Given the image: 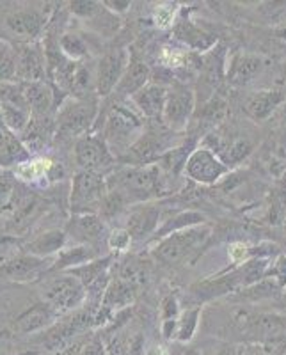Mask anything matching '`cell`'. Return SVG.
Listing matches in <instances>:
<instances>
[{"mask_svg": "<svg viewBox=\"0 0 286 355\" xmlns=\"http://www.w3.org/2000/svg\"><path fill=\"white\" fill-rule=\"evenodd\" d=\"M81 355H107V352H105L101 341H98V339H93V341H91V343H89L87 347H85L84 350L81 352Z\"/></svg>", "mask_w": 286, "mask_h": 355, "instance_id": "obj_45", "label": "cell"}, {"mask_svg": "<svg viewBox=\"0 0 286 355\" xmlns=\"http://www.w3.org/2000/svg\"><path fill=\"white\" fill-rule=\"evenodd\" d=\"M94 259V250L89 245H78L72 247V249L62 250L61 256L57 258L53 270H72L77 266L85 265V263L93 261Z\"/></svg>", "mask_w": 286, "mask_h": 355, "instance_id": "obj_26", "label": "cell"}, {"mask_svg": "<svg viewBox=\"0 0 286 355\" xmlns=\"http://www.w3.org/2000/svg\"><path fill=\"white\" fill-rule=\"evenodd\" d=\"M107 192H109V187L101 174L81 171L73 178L72 210L77 215L91 214V210L100 208Z\"/></svg>", "mask_w": 286, "mask_h": 355, "instance_id": "obj_6", "label": "cell"}, {"mask_svg": "<svg viewBox=\"0 0 286 355\" xmlns=\"http://www.w3.org/2000/svg\"><path fill=\"white\" fill-rule=\"evenodd\" d=\"M107 243H109L110 249L114 250H125L128 249L130 243H132V236L130 233L125 230H114L112 233L109 234V239H107Z\"/></svg>", "mask_w": 286, "mask_h": 355, "instance_id": "obj_39", "label": "cell"}, {"mask_svg": "<svg viewBox=\"0 0 286 355\" xmlns=\"http://www.w3.org/2000/svg\"><path fill=\"white\" fill-rule=\"evenodd\" d=\"M96 89V77L87 66L77 64V69L73 73L72 85H69V93L75 100H91V91Z\"/></svg>", "mask_w": 286, "mask_h": 355, "instance_id": "obj_27", "label": "cell"}, {"mask_svg": "<svg viewBox=\"0 0 286 355\" xmlns=\"http://www.w3.org/2000/svg\"><path fill=\"white\" fill-rule=\"evenodd\" d=\"M253 150V146L246 141V139H233L228 144H222L219 148V155L217 157L224 162L226 166L228 164H238L240 160L247 157Z\"/></svg>", "mask_w": 286, "mask_h": 355, "instance_id": "obj_30", "label": "cell"}, {"mask_svg": "<svg viewBox=\"0 0 286 355\" xmlns=\"http://www.w3.org/2000/svg\"><path fill=\"white\" fill-rule=\"evenodd\" d=\"M22 89H24L25 100H27L33 117H50V112L56 105V96H53L52 87L44 80H41L22 84Z\"/></svg>", "mask_w": 286, "mask_h": 355, "instance_id": "obj_16", "label": "cell"}, {"mask_svg": "<svg viewBox=\"0 0 286 355\" xmlns=\"http://www.w3.org/2000/svg\"><path fill=\"white\" fill-rule=\"evenodd\" d=\"M285 302H286V291H285Z\"/></svg>", "mask_w": 286, "mask_h": 355, "instance_id": "obj_50", "label": "cell"}, {"mask_svg": "<svg viewBox=\"0 0 286 355\" xmlns=\"http://www.w3.org/2000/svg\"><path fill=\"white\" fill-rule=\"evenodd\" d=\"M109 190H116L126 202L146 201L160 190V166L151 164L144 167H128L112 176L107 182Z\"/></svg>", "mask_w": 286, "mask_h": 355, "instance_id": "obj_2", "label": "cell"}, {"mask_svg": "<svg viewBox=\"0 0 286 355\" xmlns=\"http://www.w3.org/2000/svg\"><path fill=\"white\" fill-rule=\"evenodd\" d=\"M176 36L180 40H183L185 43H189L194 49H208L210 44L214 43V40H210L203 31H199L198 27H194L189 21H182L180 25H176Z\"/></svg>", "mask_w": 286, "mask_h": 355, "instance_id": "obj_33", "label": "cell"}, {"mask_svg": "<svg viewBox=\"0 0 286 355\" xmlns=\"http://www.w3.org/2000/svg\"><path fill=\"white\" fill-rule=\"evenodd\" d=\"M15 185L9 180H0V211L6 210L15 199Z\"/></svg>", "mask_w": 286, "mask_h": 355, "instance_id": "obj_41", "label": "cell"}, {"mask_svg": "<svg viewBox=\"0 0 286 355\" xmlns=\"http://www.w3.org/2000/svg\"><path fill=\"white\" fill-rule=\"evenodd\" d=\"M182 355H199L196 350H185Z\"/></svg>", "mask_w": 286, "mask_h": 355, "instance_id": "obj_49", "label": "cell"}, {"mask_svg": "<svg viewBox=\"0 0 286 355\" xmlns=\"http://www.w3.org/2000/svg\"><path fill=\"white\" fill-rule=\"evenodd\" d=\"M198 322H199V309H189L185 311L180 320H178V332H176V339L180 343H187L190 341L198 329Z\"/></svg>", "mask_w": 286, "mask_h": 355, "instance_id": "obj_35", "label": "cell"}, {"mask_svg": "<svg viewBox=\"0 0 286 355\" xmlns=\"http://www.w3.org/2000/svg\"><path fill=\"white\" fill-rule=\"evenodd\" d=\"M185 173L190 180L201 185H214L228 173V166L208 148H198L189 155Z\"/></svg>", "mask_w": 286, "mask_h": 355, "instance_id": "obj_8", "label": "cell"}, {"mask_svg": "<svg viewBox=\"0 0 286 355\" xmlns=\"http://www.w3.org/2000/svg\"><path fill=\"white\" fill-rule=\"evenodd\" d=\"M31 160V153L20 141L17 133H12L8 126L4 125L2 117H0V167L8 169V167L22 166L25 162Z\"/></svg>", "mask_w": 286, "mask_h": 355, "instance_id": "obj_14", "label": "cell"}, {"mask_svg": "<svg viewBox=\"0 0 286 355\" xmlns=\"http://www.w3.org/2000/svg\"><path fill=\"white\" fill-rule=\"evenodd\" d=\"M249 254V249L242 242H235L230 245V258L233 263H242Z\"/></svg>", "mask_w": 286, "mask_h": 355, "instance_id": "obj_43", "label": "cell"}, {"mask_svg": "<svg viewBox=\"0 0 286 355\" xmlns=\"http://www.w3.org/2000/svg\"><path fill=\"white\" fill-rule=\"evenodd\" d=\"M68 233L77 242L93 245V243H98L100 240L105 239L107 226H105V222L100 218V215L78 214L69 222Z\"/></svg>", "mask_w": 286, "mask_h": 355, "instance_id": "obj_15", "label": "cell"}, {"mask_svg": "<svg viewBox=\"0 0 286 355\" xmlns=\"http://www.w3.org/2000/svg\"><path fill=\"white\" fill-rule=\"evenodd\" d=\"M144 123L133 110L114 105L107 114L103 126V141L116 158H125L132 146L142 137Z\"/></svg>", "mask_w": 286, "mask_h": 355, "instance_id": "obj_1", "label": "cell"}, {"mask_svg": "<svg viewBox=\"0 0 286 355\" xmlns=\"http://www.w3.org/2000/svg\"><path fill=\"white\" fill-rule=\"evenodd\" d=\"M66 243V233L59 230L47 231V233L37 234L33 242H28L27 245V254L36 256V258H49V256L61 252L65 249Z\"/></svg>", "mask_w": 286, "mask_h": 355, "instance_id": "obj_22", "label": "cell"}, {"mask_svg": "<svg viewBox=\"0 0 286 355\" xmlns=\"http://www.w3.org/2000/svg\"><path fill=\"white\" fill-rule=\"evenodd\" d=\"M285 250H286V240H285Z\"/></svg>", "mask_w": 286, "mask_h": 355, "instance_id": "obj_51", "label": "cell"}, {"mask_svg": "<svg viewBox=\"0 0 286 355\" xmlns=\"http://www.w3.org/2000/svg\"><path fill=\"white\" fill-rule=\"evenodd\" d=\"M146 355H169V352H167L165 347H162V345H153L151 348H148Z\"/></svg>", "mask_w": 286, "mask_h": 355, "instance_id": "obj_47", "label": "cell"}, {"mask_svg": "<svg viewBox=\"0 0 286 355\" xmlns=\"http://www.w3.org/2000/svg\"><path fill=\"white\" fill-rule=\"evenodd\" d=\"M146 277H148V274H146L144 265L139 263L137 259H128L119 268V277L117 279H121L126 284H130V286L137 290L139 286H142L146 283Z\"/></svg>", "mask_w": 286, "mask_h": 355, "instance_id": "obj_34", "label": "cell"}, {"mask_svg": "<svg viewBox=\"0 0 286 355\" xmlns=\"http://www.w3.org/2000/svg\"><path fill=\"white\" fill-rule=\"evenodd\" d=\"M167 89L160 84H148L144 89H141L139 93L132 96V101L135 103L142 116L148 119H158L164 116L165 100H167Z\"/></svg>", "mask_w": 286, "mask_h": 355, "instance_id": "obj_17", "label": "cell"}, {"mask_svg": "<svg viewBox=\"0 0 286 355\" xmlns=\"http://www.w3.org/2000/svg\"><path fill=\"white\" fill-rule=\"evenodd\" d=\"M87 290L75 275L66 274L59 277L49 279L43 284V299L57 313L72 311L84 302Z\"/></svg>", "mask_w": 286, "mask_h": 355, "instance_id": "obj_5", "label": "cell"}, {"mask_svg": "<svg viewBox=\"0 0 286 355\" xmlns=\"http://www.w3.org/2000/svg\"><path fill=\"white\" fill-rule=\"evenodd\" d=\"M75 158L82 171L96 173L103 176L116 164L117 158L114 157L109 146L105 144L103 137L98 135H84L75 141Z\"/></svg>", "mask_w": 286, "mask_h": 355, "instance_id": "obj_7", "label": "cell"}, {"mask_svg": "<svg viewBox=\"0 0 286 355\" xmlns=\"http://www.w3.org/2000/svg\"><path fill=\"white\" fill-rule=\"evenodd\" d=\"M44 261L43 258H36L31 254H22L20 258L12 259L8 265H2V270L6 272L9 279L15 281H31L37 277L43 272Z\"/></svg>", "mask_w": 286, "mask_h": 355, "instance_id": "obj_23", "label": "cell"}, {"mask_svg": "<svg viewBox=\"0 0 286 355\" xmlns=\"http://www.w3.org/2000/svg\"><path fill=\"white\" fill-rule=\"evenodd\" d=\"M162 318H164L162 323H173L180 320V316H178V302L174 297H167L162 302Z\"/></svg>", "mask_w": 286, "mask_h": 355, "instance_id": "obj_40", "label": "cell"}, {"mask_svg": "<svg viewBox=\"0 0 286 355\" xmlns=\"http://www.w3.org/2000/svg\"><path fill=\"white\" fill-rule=\"evenodd\" d=\"M149 78H151V69L148 68V64L139 61V59H130L128 68H126L121 82L117 85V93L125 94V96H133L148 85Z\"/></svg>", "mask_w": 286, "mask_h": 355, "instance_id": "obj_21", "label": "cell"}, {"mask_svg": "<svg viewBox=\"0 0 286 355\" xmlns=\"http://www.w3.org/2000/svg\"><path fill=\"white\" fill-rule=\"evenodd\" d=\"M219 355H226V354H219Z\"/></svg>", "mask_w": 286, "mask_h": 355, "instance_id": "obj_52", "label": "cell"}, {"mask_svg": "<svg viewBox=\"0 0 286 355\" xmlns=\"http://www.w3.org/2000/svg\"><path fill=\"white\" fill-rule=\"evenodd\" d=\"M263 68V62L256 55H237L228 71L230 82L235 85H244L253 80Z\"/></svg>", "mask_w": 286, "mask_h": 355, "instance_id": "obj_24", "label": "cell"}, {"mask_svg": "<svg viewBox=\"0 0 286 355\" xmlns=\"http://www.w3.org/2000/svg\"><path fill=\"white\" fill-rule=\"evenodd\" d=\"M276 34H278V37H283V40H286V25H285V27H279L278 31H276Z\"/></svg>", "mask_w": 286, "mask_h": 355, "instance_id": "obj_48", "label": "cell"}, {"mask_svg": "<svg viewBox=\"0 0 286 355\" xmlns=\"http://www.w3.org/2000/svg\"><path fill=\"white\" fill-rule=\"evenodd\" d=\"M133 295H135V288L126 284L121 279H116V281H110L109 288L101 299V306H103V309L128 306L133 300Z\"/></svg>", "mask_w": 286, "mask_h": 355, "instance_id": "obj_25", "label": "cell"}, {"mask_svg": "<svg viewBox=\"0 0 286 355\" xmlns=\"http://www.w3.org/2000/svg\"><path fill=\"white\" fill-rule=\"evenodd\" d=\"M158 220H160V210L155 206H141L135 208L128 215L126 220V231L130 233L132 240H142L148 234L157 233Z\"/></svg>", "mask_w": 286, "mask_h": 355, "instance_id": "obj_19", "label": "cell"}, {"mask_svg": "<svg viewBox=\"0 0 286 355\" xmlns=\"http://www.w3.org/2000/svg\"><path fill=\"white\" fill-rule=\"evenodd\" d=\"M44 24H47V17H43L36 9H18V11L9 12L4 20V25L9 33L28 40V43L40 36L41 31L44 28Z\"/></svg>", "mask_w": 286, "mask_h": 355, "instance_id": "obj_12", "label": "cell"}, {"mask_svg": "<svg viewBox=\"0 0 286 355\" xmlns=\"http://www.w3.org/2000/svg\"><path fill=\"white\" fill-rule=\"evenodd\" d=\"M56 316L57 311L47 302L36 304L18 316L17 322H15V331L20 332V334H33V332L43 331L56 322Z\"/></svg>", "mask_w": 286, "mask_h": 355, "instance_id": "obj_18", "label": "cell"}, {"mask_svg": "<svg viewBox=\"0 0 286 355\" xmlns=\"http://www.w3.org/2000/svg\"><path fill=\"white\" fill-rule=\"evenodd\" d=\"M17 49L8 41L0 40V84L17 82Z\"/></svg>", "mask_w": 286, "mask_h": 355, "instance_id": "obj_29", "label": "cell"}, {"mask_svg": "<svg viewBox=\"0 0 286 355\" xmlns=\"http://www.w3.org/2000/svg\"><path fill=\"white\" fill-rule=\"evenodd\" d=\"M167 151L169 150H167V146H165L164 139L160 135H157V133H142V137L132 146V150L126 153L123 160L132 162L133 167L151 166V164H157Z\"/></svg>", "mask_w": 286, "mask_h": 355, "instance_id": "obj_13", "label": "cell"}, {"mask_svg": "<svg viewBox=\"0 0 286 355\" xmlns=\"http://www.w3.org/2000/svg\"><path fill=\"white\" fill-rule=\"evenodd\" d=\"M285 93L278 89H270V91H262V93L254 94L246 101V114L254 119V121H263L270 114L274 112L283 101H285Z\"/></svg>", "mask_w": 286, "mask_h": 355, "instance_id": "obj_20", "label": "cell"}, {"mask_svg": "<svg viewBox=\"0 0 286 355\" xmlns=\"http://www.w3.org/2000/svg\"><path fill=\"white\" fill-rule=\"evenodd\" d=\"M59 49H61L62 55L69 59L72 62H77L87 55V46H85L84 40L77 34H62L59 40Z\"/></svg>", "mask_w": 286, "mask_h": 355, "instance_id": "obj_32", "label": "cell"}, {"mask_svg": "<svg viewBox=\"0 0 286 355\" xmlns=\"http://www.w3.org/2000/svg\"><path fill=\"white\" fill-rule=\"evenodd\" d=\"M196 109V96L190 89L174 87L167 93L162 121L174 132H182L189 125Z\"/></svg>", "mask_w": 286, "mask_h": 355, "instance_id": "obj_10", "label": "cell"}, {"mask_svg": "<svg viewBox=\"0 0 286 355\" xmlns=\"http://www.w3.org/2000/svg\"><path fill=\"white\" fill-rule=\"evenodd\" d=\"M103 6H105V8H107V9H109V11H112V12H125L126 9L130 8V2H128V0H123V2H114V0H105Z\"/></svg>", "mask_w": 286, "mask_h": 355, "instance_id": "obj_46", "label": "cell"}, {"mask_svg": "<svg viewBox=\"0 0 286 355\" xmlns=\"http://www.w3.org/2000/svg\"><path fill=\"white\" fill-rule=\"evenodd\" d=\"M206 217L199 211H183V214H178L174 218H169V220L164 222V226L158 227L157 234L158 239H164L167 234L176 233V231H183L189 230V227L194 226H201L205 224Z\"/></svg>", "mask_w": 286, "mask_h": 355, "instance_id": "obj_28", "label": "cell"}, {"mask_svg": "<svg viewBox=\"0 0 286 355\" xmlns=\"http://www.w3.org/2000/svg\"><path fill=\"white\" fill-rule=\"evenodd\" d=\"M130 64V57L126 50H109L98 62L96 69V93L98 96H109L114 89H117Z\"/></svg>", "mask_w": 286, "mask_h": 355, "instance_id": "obj_9", "label": "cell"}, {"mask_svg": "<svg viewBox=\"0 0 286 355\" xmlns=\"http://www.w3.org/2000/svg\"><path fill=\"white\" fill-rule=\"evenodd\" d=\"M101 9H103L101 4L91 2V0H75V2H69V11H72L75 17L82 18V20H93Z\"/></svg>", "mask_w": 286, "mask_h": 355, "instance_id": "obj_37", "label": "cell"}, {"mask_svg": "<svg viewBox=\"0 0 286 355\" xmlns=\"http://www.w3.org/2000/svg\"><path fill=\"white\" fill-rule=\"evenodd\" d=\"M267 277L274 279L276 283L279 284V288H286V254L278 256L274 263H270Z\"/></svg>", "mask_w": 286, "mask_h": 355, "instance_id": "obj_38", "label": "cell"}, {"mask_svg": "<svg viewBox=\"0 0 286 355\" xmlns=\"http://www.w3.org/2000/svg\"><path fill=\"white\" fill-rule=\"evenodd\" d=\"M53 169V164L47 158H31L28 162L22 164L17 167V174L25 180V182H34V180H40V178L47 176L50 171Z\"/></svg>", "mask_w": 286, "mask_h": 355, "instance_id": "obj_31", "label": "cell"}, {"mask_svg": "<svg viewBox=\"0 0 286 355\" xmlns=\"http://www.w3.org/2000/svg\"><path fill=\"white\" fill-rule=\"evenodd\" d=\"M228 114V105H226V101L219 100V98H214L212 101H208L205 105V109L201 110V121L203 125H217L221 123L222 119Z\"/></svg>", "mask_w": 286, "mask_h": 355, "instance_id": "obj_36", "label": "cell"}, {"mask_svg": "<svg viewBox=\"0 0 286 355\" xmlns=\"http://www.w3.org/2000/svg\"><path fill=\"white\" fill-rule=\"evenodd\" d=\"M98 114L96 100H68L57 110V137L81 139L91 128Z\"/></svg>", "mask_w": 286, "mask_h": 355, "instance_id": "obj_4", "label": "cell"}, {"mask_svg": "<svg viewBox=\"0 0 286 355\" xmlns=\"http://www.w3.org/2000/svg\"><path fill=\"white\" fill-rule=\"evenodd\" d=\"M155 20L160 27H165V25H169L173 21V9L165 8V6H160L155 12Z\"/></svg>", "mask_w": 286, "mask_h": 355, "instance_id": "obj_44", "label": "cell"}, {"mask_svg": "<svg viewBox=\"0 0 286 355\" xmlns=\"http://www.w3.org/2000/svg\"><path fill=\"white\" fill-rule=\"evenodd\" d=\"M208 236L210 227L205 224L176 231V233H171L160 239V242L153 247V256L165 265H174L192 254L194 250L201 249Z\"/></svg>", "mask_w": 286, "mask_h": 355, "instance_id": "obj_3", "label": "cell"}, {"mask_svg": "<svg viewBox=\"0 0 286 355\" xmlns=\"http://www.w3.org/2000/svg\"><path fill=\"white\" fill-rule=\"evenodd\" d=\"M17 82H41L47 77V53L37 43H24L17 49Z\"/></svg>", "mask_w": 286, "mask_h": 355, "instance_id": "obj_11", "label": "cell"}, {"mask_svg": "<svg viewBox=\"0 0 286 355\" xmlns=\"http://www.w3.org/2000/svg\"><path fill=\"white\" fill-rule=\"evenodd\" d=\"M107 355H130L128 352V341L123 338H112L109 345V350H107Z\"/></svg>", "mask_w": 286, "mask_h": 355, "instance_id": "obj_42", "label": "cell"}]
</instances>
